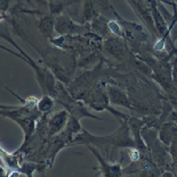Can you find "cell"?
I'll list each match as a JSON object with an SVG mask.
<instances>
[{
  "mask_svg": "<svg viewBox=\"0 0 177 177\" xmlns=\"http://www.w3.org/2000/svg\"><path fill=\"white\" fill-rule=\"evenodd\" d=\"M155 49L157 50H162L163 49V40H160L155 43Z\"/></svg>",
  "mask_w": 177,
  "mask_h": 177,
  "instance_id": "1",
  "label": "cell"
}]
</instances>
